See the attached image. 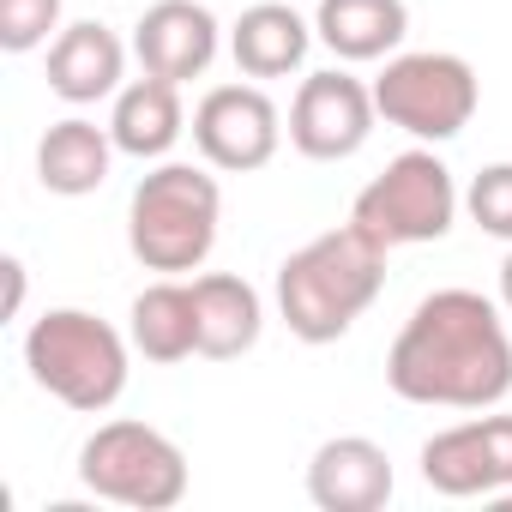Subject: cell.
<instances>
[{"label":"cell","mask_w":512,"mask_h":512,"mask_svg":"<svg viewBox=\"0 0 512 512\" xmlns=\"http://www.w3.org/2000/svg\"><path fill=\"white\" fill-rule=\"evenodd\" d=\"M127 338L145 362H187L199 356V308H193V284L181 278H163L151 290L133 296V314H127Z\"/></svg>","instance_id":"obj_19"},{"label":"cell","mask_w":512,"mask_h":512,"mask_svg":"<svg viewBox=\"0 0 512 512\" xmlns=\"http://www.w3.org/2000/svg\"><path fill=\"white\" fill-rule=\"evenodd\" d=\"M410 31V7L404 0H320L314 13V37L338 55V61H386Z\"/></svg>","instance_id":"obj_18"},{"label":"cell","mask_w":512,"mask_h":512,"mask_svg":"<svg viewBox=\"0 0 512 512\" xmlns=\"http://www.w3.org/2000/svg\"><path fill=\"white\" fill-rule=\"evenodd\" d=\"M500 308L512 314V253H506V260H500Z\"/></svg>","instance_id":"obj_23"},{"label":"cell","mask_w":512,"mask_h":512,"mask_svg":"<svg viewBox=\"0 0 512 512\" xmlns=\"http://www.w3.org/2000/svg\"><path fill=\"white\" fill-rule=\"evenodd\" d=\"M79 482L97 500L133 506V512H169L187 500V452L163 428L121 416L79 446Z\"/></svg>","instance_id":"obj_5"},{"label":"cell","mask_w":512,"mask_h":512,"mask_svg":"<svg viewBox=\"0 0 512 512\" xmlns=\"http://www.w3.org/2000/svg\"><path fill=\"white\" fill-rule=\"evenodd\" d=\"M482 85L476 67L464 55L446 49H416V55H392L386 73L374 79V109L386 115V127H404L422 145H446L476 121Z\"/></svg>","instance_id":"obj_6"},{"label":"cell","mask_w":512,"mask_h":512,"mask_svg":"<svg viewBox=\"0 0 512 512\" xmlns=\"http://www.w3.org/2000/svg\"><path fill=\"white\" fill-rule=\"evenodd\" d=\"M133 55L151 79L187 85L217 61V19L199 0H157L133 25Z\"/></svg>","instance_id":"obj_11"},{"label":"cell","mask_w":512,"mask_h":512,"mask_svg":"<svg viewBox=\"0 0 512 512\" xmlns=\"http://www.w3.org/2000/svg\"><path fill=\"white\" fill-rule=\"evenodd\" d=\"M127 344L133 338H121L109 320H97L85 308H49L25 332V368L67 410L103 416L127 392Z\"/></svg>","instance_id":"obj_4"},{"label":"cell","mask_w":512,"mask_h":512,"mask_svg":"<svg viewBox=\"0 0 512 512\" xmlns=\"http://www.w3.org/2000/svg\"><path fill=\"white\" fill-rule=\"evenodd\" d=\"M464 211H470V223H476L482 235L512 241V163H488V169L470 181Z\"/></svg>","instance_id":"obj_20"},{"label":"cell","mask_w":512,"mask_h":512,"mask_svg":"<svg viewBox=\"0 0 512 512\" xmlns=\"http://www.w3.org/2000/svg\"><path fill=\"white\" fill-rule=\"evenodd\" d=\"M392 488V458L368 434H338L308 458V500L320 512H380Z\"/></svg>","instance_id":"obj_12"},{"label":"cell","mask_w":512,"mask_h":512,"mask_svg":"<svg viewBox=\"0 0 512 512\" xmlns=\"http://www.w3.org/2000/svg\"><path fill=\"white\" fill-rule=\"evenodd\" d=\"M386 386L404 404L434 410H488L512 392V338L488 296L476 290H434L404 320Z\"/></svg>","instance_id":"obj_1"},{"label":"cell","mask_w":512,"mask_h":512,"mask_svg":"<svg viewBox=\"0 0 512 512\" xmlns=\"http://www.w3.org/2000/svg\"><path fill=\"white\" fill-rule=\"evenodd\" d=\"M458 181H452V169L434 157V151H404V157H392L362 193H356V205H350V223L356 229H368L386 253L392 247H422V241H440L446 229H452V217H458Z\"/></svg>","instance_id":"obj_7"},{"label":"cell","mask_w":512,"mask_h":512,"mask_svg":"<svg viewBox=\"0 0 512 512\" xmlns=\"http://www.w3.org/2000/svg\"><path fill=\"white\" fill-rule=\"evenodd\" d=\"M193 308H199V356L229 362V356H247L260 344L266 308H260V290L247 278H235V272L193 278Z\"/></svg>","instance_id":"obj_16"},{"label":"cell","mask_w":512,"mask_h":512,"mask_svg":"<svg viewBox=\"0 0 512 512\" xmlns=\"http://www.w3.org/2000/svg\"><path fill=\"white\" fill-rule=\"evenodd\" d=\"M422 482L446 500L512 488V416H470L422 440Z\"/></svg>","instance_id":"obj_10"},{"label":"cell","mask_w":512,"mask_h":512,"mask_svg":"<svg viewBox=\"0 0 512 512\" xmlns=\"http://www.w3.org/2000/svg\"><path fill=\"white\" fill-rule=\"evenodd\" d=\"M49 31H61V0H0V49L7 55L43 49Z\"/></svg>","instance_id":"obj_21"},{"label":"cell","mask_w":512,"mask_h":512,"mask_svg":"<svg viewBox=\"0 0 512 512\" xmlns=\"http://www.w3.org/2000/svg\"><path fill=\"white\" fill-rule=\"evenodd\" d=\"M0 272H7V320H13V314H19V302H25V260H7Z\"/></svg>","instance_id":"obj_22"},{"label":"cell","mask_w":512,"mask_h":512,"mask_svg":"<svg viewBox=\"0 0 512 512\" xmlns=\"http://www.w3.org/2000/svg\"><path fill=\"white\" fill-rule=\"evenodd\" d=\"M374 85L350 79V73H308L296 103H290V145L314 163H344L368 145L374 133Z\"/></svg>","instance_id":"obj_9"},{"label":"cell","mask_w":512,"mask_h":512,"mask_svg":"<svg viewBox=\"0 0 512 512\" xmlns=\"http://www.w3.org/2000/svg\"><path fill=\"white\" fill-rule=\"evenodd\" d=\"M109 133H115V151L121 157H139V163H157L175 151V139L187 133V109H181V85L169 79H133L115 91V115H109Z\"/></svg>","instance_id":"obj_14"},{"label":"cell","mask_w":512,"mask_h":512,"mask_svg":"<svg viewBox=\"0 0 512 512\" xmlns=\"http://www.w3.org/2000/svg\"><path fill=\"white\" fill-rule=\"evenodd\" d=\"M308 19L284 0H260V7H247L235 25H229V55L247 79H284L308 61Z\"/></svg>","instance_id":"obj_15"},{"label":"cell","mask_w":512,"mask_h":512,"mask_svg":"<svg viewBox=\"0 0 512 512\" xmlns=\"http://www.w3.org/2000/svg\"><path fill=\"white\" fill-rule=\"evenodd\" d=\"M193 145L211 169H266L284 145V115L260 85H211L193 109Z\"/></svg>","instance_id":"obj_8"},{"label":"cell","mask_w":512,"mask_h":512,"mask_svg":"<svg viewBox=\"0 0 512 512\" xmlns=\"http://www.w3.org/2000/svg\"><path fill=\"white\" fill-rule=\"evenodd\" d=\"M109 163H115V133L85 121V115H67L43 133L37 145V181L61 199H85L109 181Z\"/></svg>","instance_id":"obj_17"},{"label":"cell","mask_w":512,"mask_h":512,"mask_svg":"<svg viewBox=\"0 0 512 512\" xmlns=\"http://www.w3.org/2000/svg\"><path fill=\"white\" fill-rule=\"evenodd\" d=\"M121 73H127V49H121V37L109 25L79 19V25L55 31V43H49V91L61 103H73V109L103 103V97L121 91Z\"/></svg>","instance_id":"obj_13"},{"label":"cell","mask_w":512,"mask_h":512,"mask_svg":"<svg viewBox=\"0 0 512 512\" xmlns=\"http://www.w3.org/2000/svg\"><path fill=\"white\" fill-rule=\"evenodd\" d=\"M223 223V187L199 163H157L127 205V247L145 272L181 278L199 272L217 247Z\"/></svg>","instance_id":"obj_3"},{"label":"cell","mask_w":512,"mask_h":512,"mask_svg":"<svg viewBox=\"0 0 512 512\" xmlns=\"http://www.w3.org/2000/svg\"><path fill=\"white\" fill-rule=\"evenodd\" d=\"M380 284H386V247L368 229L338 223L278 266V314L302 344H338L374 308Z\"/></svg>","instance_id":"obj_2"}]
</instances>
